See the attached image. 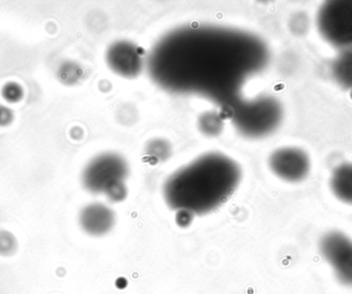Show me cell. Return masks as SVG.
Wrapping results in <instances>:
<instances>
[{
	"label": "cell",
	"instance_id": "7a4b0ae2",
	"mask_svg": "<svg viewBox=\"0 0 352 294\" xmlns=\"http://www.w3.org/2000/svg\"><path fill=\"white\" fill-rule=\"evenodd\" d=\"M241 178V168L231 157L205 153L167 178L163 196L176 212L208 214L233 196Z\"/></svg>",
	"mask_w": 352,
	"mask_h": 294
},
{
	"label": "cell",
	"instance_id": "6da1fadb",
	"mask_svg": "<svg viewBox=\"0 0 352 294\" xmlns=\"http://www.w3.org/2000/svg\"><path fill=\"white\" fill-rule=\"evenodd\" d=\"M266 43L252 33L196 25L167 33L151 52L153 80L168 92L195 95L228 106L242 87L265 69Z\"/></svg>",
	"mask_w": 352,
	"mask_h": 294
},
{
	"label": "cell",
	"instance_id": "4fadbf2b",
	"mask_svg": "<svg viewBox=\"0 0 352 294\" xmlns=\"http://www.w3.org/2000/svg\"><path fill=\"white\" fill-rule=\"evenodd\" d=\"M18 249V242L12 234L0 231V256L8 258L14 256Z\"/></svg>",
	"mask_w": 352,
	"mask_h": 294
},
{
	"label": "cell",
	"instance_id": "9c48e42d",
	"mask_svg": "<svg viewBox=\"0 0 352 294\" xmlns=\"http://www.w3.org/2000/svg\"><path fill=\"white\" fill-rule=\"evenodd\" d=\"M78 220L85 233L92 237H101L115 227L116 214L107 205L92 203L80 211Z\"/></svg>",
	"mask_w": 352,
	"mask_h": 294
},
{
	"label": "cell",
	"instance_id": "8fae6325",
	"mask_svg": "<svg viewBox=\"0 0 352 294\" xmlns=\"http://www.w3.org/2000/svg\"><path fill=\"white\" fill-rule=\"evenodd\" d=\"M332 74L340 86L352 90V49H345L334 60Z\"/></svg>",
	"mask_w": 352,
	"mask_h": 294
},
{
	"label": "cell",
	"instance_id": "5b68a950",
	"mask_svg": "<svg viewBox=\"0 0 352 294\" xmlns=\"http://www.w3.org/2000/svg\"><path fill=\"white\" fill-rule=\"evenodd\" d=\"M316 24L320 35L330 45L352 49V0H333L322 4Z\"/></svg>",
	"mask_w": 352,
	"mask_h": 294
},
{
	"label": "cell",
	"instance_id": "30bf717a",
	"mask_svg": "<svg viewBox=\"0 0 352 294\" xmlns=\"http://www.w3.org/2000/svg\"><path fill=\"white\" fill-rule=\"evenodd\" d=\"M330 188L339 201L352 205V163H342L333 171Z\"/></svg>",
	"mask_w": 352,
	"mask_h": 294
},
{
	"label": "cell",
	"instance_id": "52a82bcc",
	"mask_svg": "<svg viewBox=\"0 0 352 294\" xmlns=\"http://www.w3.org/2000/svg\"><path fill=\"white\" fill-rule=\"evenodd\" d=\"M269 167L283 181L297 183L309 175L311 161L305 151L297 147H283L271 153Z\"/></svg>",
	"mask_w": 352,
	"mask_h": 294
},
{
	"label": "cell",
	"instance_id": "8992f818",
	"mask_svg": "<svg viewBox=\"0 0 352 294\" xmlns=\"http://www.w3.org/2000/svg\"><path fill=\"white\" fill-rule=\"evenodd\" d=\"M320 256L341 284L352 287V239L338 231H329L320 242Z\"/></svg>",
	"mask_w": 352,
	"mask_h": 294
},
{
	"label": "cell",
	"instance_id": "7c38bea8",
	"mask_svg": "<svg viewBox=\"0 0 352 294\" xmlns=\"http://www.w3.org/2000/svg\"><path fill=\"white\" fill-rule=\"evenodd\" d=\"M199 123H200V130L209 136L219 135V132L223 129L221 120L213 113H205L202 117H200Z\"/></svg>",
	"mask_w": 352,
	"mask_h": 294
},
{
	"label": "cell",
	"instance_id": "277c9868",
	"mask_svg": "<svg viewBox=\"0 0 352 294\" xmlns=\"http://www.w3.org/2000/svg\"><path fill=\"white\" fill-rule=\"evenodd\" d=\"M129 174L127 161L117 153H103L93 159L82 172V181L88 192L105 194L121 201L127 194L126 179Z\"/></svg>",
	"mask_w": 352,
	"mask_h": 294
},
{
	"label": "cell",
	"instance_id": "ba28073f",
	"mask_svg": "<svg viewBox=\"0 0 352 294\" xmlns=\"http://www.w3.org/2000/svg\"><path fill=\"white\" fill-rule=\"evenodd\" d=\"M109 68L123 78H136L144 68V58L140 47L129 41L113 43L107 52Z\"/></svg>",
	"mask_w": 352,
	"mask_h": 294
},
{
	"label": "cell",
	"instance_id": "3957f363",
	"mask_svg": "<svg viewBox=\"0 0 352 294\" xmlns=\"http://www.w3.org/2000/svg\"><path fill=\"white\" fill-rule=\"evenodd\" d=\"M232 121L242 135L264 137L277 129L283 117L280 102L271 96H261L230 105Z\"/></svg>",
	"mask_w": 352,
	"mask_h": 294
}]
</instances>
